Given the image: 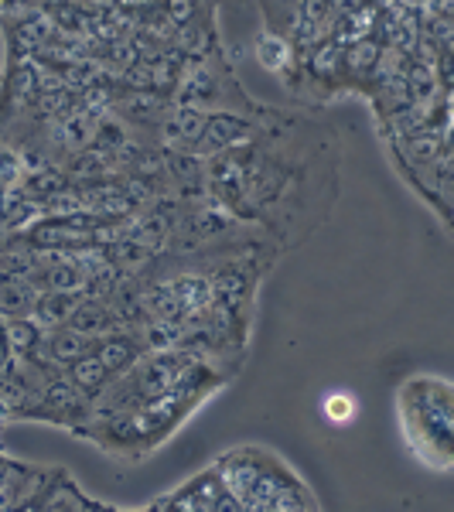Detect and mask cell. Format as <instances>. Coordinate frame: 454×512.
Listing matches in <instances>:
<instances>
[{
    "label": "cell",
    "instance_id": "7a4b0ae2",
    "mask_svg": "<svg viewBox=\"0 0 454 512\" xmlns=\"http://www.w3.org/2000/svg\"><path fill=\"white\" fill-rule=\"evenodd\" d=\"M454 400L451 386L441 376H414L396 396V420L407 448L427 468L448 472L454 458Z\"/></svg>",
    "mask_w": 454,
    "mask_h": 512
},
{
    "label": "cell",
    "instance_id": "6da1fadb",
    "mask_svg": "<svg viewBox=\"0 0 454 512\" xmlns=\"http://www.w3.org/2000/svg\"><path fill=\"white\" fill-rule=\"evenodd\" d=\"M216 475L233 495L236 509H315L318 499L308 492L291 465L267 448H239L216 461Z\"/></svg>",
    "mask_w": 454,
    "mask_h": 512
},
{
    "label": "cell",
    "instance_id": "3957f363",
    "mask_svg": "<svg viewBox=\"0 0 454 512\" xmlns=\"http://www.w3.org/2000/svg\"><path fill=\"white\" fill-rule=\"evenodd\" d=\"M325 417L332 420V424H349L352 417H356V400H352V393H332L325 400Z\"/></svg>",
    "mask_w": 454,
    "mask_h": 512
}]
</instances>
